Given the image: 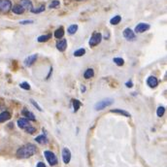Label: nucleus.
Returning a JSON list of instances; mask_svg holds the SVG:
<instances>
[{
  "instance_id": "23",
  "label": "nucleus",
  "mask_w": 167,
  "mask_h": 167,
  "mask_svg": "<svg viewBox=\"0 0 167 167\" xmlns=\"http://www.w3.org/2000/svg\"><path fill=\"white\" fill-rule=\"evenodd\" d=\"M120 20H121L120 16H116V17L112 18L111 20H110V23L113 24V25H116V24H118V23H120Z\"/></svg>"
},
{
  "instance_id": "31",
  "label": "nucleus",
  "mask_w": 167,
  "mask_h": 167,
  "mask_svg": "<svg viewBox=\"0 0 167 167\" xmlns=\"http://www.w3.org/2000/svg\"><path fill=\"white\" fill-rule=\"evenodd\" d=\"M25 131L27 133H30V134H33V133L36 131V128H35V127H33V126H29V127H27V128L25 129Z\"/></svg>"
},
{
  "instance_id": "33",
  "label": "nucleus",
  "mask_w": 167,
  "mask_h": 167,
  "mask_svg": "<svg viewBox=\"0 0 167 167\" xmlns=\"http://www.w3.org/2000/svg\"><path fill=\"white\" fill-rule=\"evenodd\" d=\"M125 86H126L127 87H133V84H132L131 81H128V82H127V83L125 84Z\"/></svg>"
},
{
  "instance_id": "12",
  "label": "nucleus",
  "mask_w": 167,
  "mask_h": 167,
  "mask_svg": "<svg viewBox=\"0 0 167 167\" xmlns=\"http://www.w3.org/2000/svg\"><path fill=\"white\" fill-rule=\"evenodd\" d=\"M56 48H57V50L60 51H64L66 50V48H67V42H66L65 39H62V40L57 42Z\"/></svg>"
},
{
  "instance_id": "7",
  "label": "nucleus",
  "mask_w": 167,
  "mask_h": 167,
  "mask_svg": "<svg viewBox=\"0 0 167 167\" xmlns=\"http://www.w3.org/2000/svg\"><path fill=\"white\" fill-rule=\"evenodd\" d=\"M150 28V24L148 23H141L136 25L135 27V32L136 33H143L145 31H147V30Z\"/></svg>"
},
{
  "instance_id": "36",
  "label": "nucleus",
  "mask_w": 167,
  "mask_h": 167,
  "mask_svg": "<svg viewBox=\"0 0 167 167\" xmlns=\"http://www.w3.org/2000/svg\"><path fill=\"white\" fill-rule=\"evenodd\" d=\"M86 92V87H82V92Z\"/></svg>"
},
{
  "instance_id": "25",
  "label": "nucleus",
  "mask_w": 167,
  "mask_h": 167,
  "mask_svg": "<svg viewBox=\"0 0 167 167\" xmlns=\"http://www.w3.org/2000/svg\"><path fill=\"white\" fill-rule=\"evenodd\" d=\"M85 54H86V50H85V49H79V50H77L74 53V56H84Z\"/></svg>"
},
{
  "instance_id": "17",
  "label": "nucleus",
  "mask_w": 167,
  "mask_h": 167,
  "mask_svg": "<svg viewBox=\"0 0 167 167\" xmlns=\"http://www.w3.org/2000/svg\"><path fill=\"white\" fill-rule=\"evenodd\" d=\"M111 113L120 114V115H123V116L127 117V118H129V117H130V114L128 113V112L123 111V110H120V109H113V110H111Z\"/></svg>"
},
{
  "instance_id": "14",
  "label": "nucleus",
  "mask_w": 167,
  "mask_h": 167,
  "mask_svg": "<svg viewBox=\"0 0 167 167\" xmlns=\"http://www.w3.org/2000/svg\"><path fill=\"white\" fill-rule=\"evenodd\" d=\"M11 119V114L9 112L5 111L0 114V123H4L6 120H9Z\"/></svg>"
},
{
  "instance_id": "20",
  "label": "nucleus",
  "mask_w": 167,
  "mask_h": 167,
  "mask_svg": "<svg viewBox=\"0 0 167 167\" xmlns=\"http://www.w3.org/2000/svg\"><path fill=\"white\" fill-rule=\"evenodd\" d=\"M72 104H73V107H74V112H77L79 109L81 107V102L79 101L77 99H73L72 100Z\"/></svg>"
},
{
  "instance_id": "8",
  "label": "nucleus",
  "mask_w": 167,
  "mask_h": 167,
  "mask_svg": "<svg viewBox=\"0 0 167 167\" xmlns=\"http://www.w3.org/2000/svg\"><path fill=\"white\" fill-rule=\"evenodd\" d=\"M18 126H19L20 128L25 130L27 127H29V126H31V125H30L29 120L24 119V118H22V119H20L19 120H18Z\"/></svg>"
},
{
  "instance_id": "4",
  "label": "nucleus",
  "mask_w": 167,
  "mask_h": 167,
  "mask_svg": "<svg viewBox=\"0 0 167 167\" xmlns=\"http://www.w3.org/2000/svg\"><path fill=\"white\" fill-rule=\"evenodd\" d=\"M12 3L10 0H0V13L6 14L11 10Z\"/></svg>"
},
{
  "instance_id": "3",
  "label": "nucleus",
  "mask_w": 167,
  "mask_h": 167,
  "mask_svg": "<svg viewBox=\"0 0 167 167\" xmlns=\"http://www.w3.org/2000/svg\"><path fill=\"white\" fill-rule=\"evenodd\" d=\"M44 156L46 157L47 161L49 162V164L51 166H54L57 164V159L53 151H44Z\"/></svg>"
},
{
  "instance_id": "15",
  "label": "nucleus",
  "mask_w": 167,
  "mask_h": 167,
  "mask_svg": "<svg viewBox=\"0 0 167 167\" xmlns=\"http://www.w3.org/2000/svg\"><path fill=\"white\" fill-rule=\"evenodd\" d=\"M12 11L17 15H22L24 12V9L20 5H15L13 7V9H12Z\"/></svg>"
},
{
  "instance_id": "28",
  "label": "nucleus",
  "mask_w": 167,
  "mask_h": 167,
  "mask_svg": "<svg viewBox=\"0 0 167 167\" xmlns=\"http://www.w3.org/2000/svg\"><path fill=\"white\" fill-rule=\"evenodd\" d=\"M45 10V6H40V7L39 8H37V9H32L31 10V12L32 13H34V14H39V13H42V12H43Z\"/></svg>"
},
{
  "instance_id": "19",
  "label": "nucleus",
  "mask_w": 167,
  "mask_h": 167,
  "mask_svg": "<svg viewBox=\"0 0 167 167\" xmlns=\"http://www.w3.org/2000/svg\"><path fill=\"white\" fill-rule=\"evenodd\" d=\"M35 141L38 142L39 144H46L48 143V139L45 135H39L38 137L35 138Z\"/></svg>"
},
{
  "instance_id": "32",
  "label": "nucleus",
  "mask_w": 167,
  "mask_h": 167,
  "mask_svg": "<svg viewBox=\"0 0 167 167\" xmlns=\"http://www.w3.org/2000/svg\"><path fill=\"white\" fill-rule=\"evenodd\" d=\"M30 102H31L32 104L35 106V108H37L39 111H42V108L40 107V106H39V104H37V103H36V102L34 101V100H33V99H30Z\"/></svg>"
},
{
  "instance_id": "26",
  "label": "nucleus",
  "mask_w": 167,
  "mask_h": 167,
  "mask_svg": "<svg viewBox=\"0 0 167 167\" xmlns=\"http://www.w3.org/2000/svg\"><path fill=\"white\" fill-rule=\"evenodd\" d=\"M164 112H165V108L163 106H160V107L157 108V111H156V114L159 117H162L164 115Z\"/></svg>"
},
{
  "instance_id": "10",
  "label": "nucleus",
  "mask_w": 167,
  "mask_h": 167,
  "mask_svg": "<svg viewBox=\"0 0 167 167\" xmlns=\"http://www.w3.org/2000/svg\"><path fill=\"white\" fill-rule=\"evenodd\" d=\"M38 54H32V56H29L28 57H26L25 60H24V64L26 66H31L33 63H34L36 60H37Z\"/></svg>"
},
{
  "instance_id": "5",
  "label": "nucleus",
  "mask_w": 167,
  "mask_h": 167,
  "mask_svg": "<svg viewBox=\"0 0 167 167\" xmlns=\"http://www.w3.org/2000/svg\"><path fill=\"white\" fill-rule=\"evenodd\" d=\"M101 40H102V35L100 34L99 32H94L92 35V37H90L89 44L90 47H94V46H97V45L101 42Z\"/></svg>"
},
{
  "instance_id": "34",
  "label": "nucleus",
  "mask_w": 167,
  "mask_h": 167,
  "mask_svg": "<svg viewBox=\"0 0 167 167\" xmlns=\"http://www.w3.org/2000/svg\"><path fill=\"white\" fill-rule=\"evenodd\" d=\"M32 23H33L32 20H23V22H20V24H29Z\"/></svg>"
},
{
  "instance_id": "29",
  "label": "nucleus",
  "mask_w": 167,
  "mask_h": 167,
  "mask_svg": "<svg viewBox=\"0 0 167 167\" xmlns=\"http://www.w3.org/2000/svg\"><path fill=\"white\" fill-rule=\"evenodd\" d=\"M20 87H22V89H25V90H29V89H30V86H29V84H27L26 82H23V83H22V84L20 85Z\"/></svg>"
},
{
  "instance_id": "1",
  "label": "nucleus",
  "mask_w": 167,
  "mask_h": 167,
  "mask_svg": "<svg viewBox=\"0 0 167 167\" xmlns=\"http://www.w3.org/2000/svg\"><path fill=\"white\" fill-rule=\"evenodd\" d=\"M36 153V147L32 144H27L20 147L17 151V156L20 159H28Z\"/></svg>"
},
{
  "instance_id": "27",
  "label": "nucleus",
  "mask_w": 167,
  "mask_h": 167,
  "mask_svg": "<svg viewBox=\"0 0 167 167\" xmlns=\"http://www.w3.org/2000/svg\"><path fill=\"white\" fill-rule=\"evenodd\" d=\"M114 62L116 63L118 66H121V65H123L124 60L121 58V57H116V58H114Z\"/></svg>"
},
{
  "instance_id": "9",
  "label": "nucleus",
  "mask_w": 167,
  "mask_h": 167,
  "mask_svg": "<svg viewBox=\"0 0 167 167\" xmlns=\"http://www.w3.org/2000/svg\"><path fill=\"white\" fill-rule=\"evenodd\" d=\"M123 37L128 41H132L135 39V34L130 28H126L123 30Z\"/></svg>"
},
{
  "instance_id": "2",
  "label": "nucleus",
  "mask_w": 167,
  "mask_h": 167,
  "mask_svg": "<svg viewBox=\"0 0 167 167\" xmlns=\"http://www.w3.org/2000/svg\"><path fill=\"white\" fill-rule=\"evenodd\" d=\"M114 100L113 99H110V98H105L103 100H100L99 102H97L94 108L96 111H100V110H103V109H105L106 107H108V106H110L113 104Z\"/></svg>"
},
{
  "instance_id": "30",
  "label": "nucleus",
  "mask_w": 167,
  "mask_h": 167,
  "mask_svg": "<svg viewBox=\"0 0 167 167\" xmlns=\"http://www.w3.org/2000/svg\"><path fill=\"white\" fill-rule=\"evenodd\" d=\"M58 6H59V1H57V0H54V1H53V2L51 3L49 7L51 9V8H56V7H58Z\"/></svg>"
},
{
  "instance_id": "22",
  "label": "nucleus",
  "mask_w": 167,
  "mask_h": 167,
  "mask_svg": "<svg viewBox=\"0 0 167 167\" xmlns=\"http://www.w3.org/2000/svg\"><path fill=\"white\" fill-rule=\"evenodd\" d=\"M78 30V25L77 24H72V25H70L68 27V33L69 34H74V33L77 32Z\"/></svg>"
},
{
  "instance_id": "6",
  "label": "nucleus",
  "mask_w": 167,
  "mask_h": 167,
  "mask_svg": "<svg viewBox=\"0 0 167 167\" xmlns=\"http://www.w3.org/2000/svg\"><path fill=\"white\" fill-rule=\"evenodd\" d=\"M62 159H63V162L65 164L70 162V159H71V151L69 149L67 148H64L62 150Z\"/></svg>"
},
{
  "instance_id": "16",
  "label": "nucleus",
  "mask_w": 167,
  "mask_h": 167,
  "mask_svg": "<svg viewBox=\"0 0 167 167\" xmlns=\"http://www.w3.org/2000/svg\"><path fill=\"white\" fill-rule=\"evenodd\" d=\"M63 35H64V29H63V27H59L58 29H56V31H54V37L57 39H60L61 37H63Z\"/></svg>"
},
{
  "instance_id": "13",
  "label": "nucleus",
  "mask_w": 167,
  "mask_h": 167,
  "mask_svg": "<svg viewBox=\"0 0 167 167\" xmlns=\"http://www.w3.org/2000/svg\"><path fill=\"white\" fill-rule=\"evenodd\" d=\"M147 84L148 86L150 87H156L157 86V84H159V81H157V79L156 77H154V76H151V77L148 78L147 80Z\"/></svg>"
},
{
  "instance_id": "35",
  "label": "nucleus",
  "mask_w": 167,
  "mask_h": 167,
  "mask_svg": "<svg viewBox=\"0 0 167 167\" xmlns=\"http://www.w3.org/2000/svg\"><path fill=\"white\" fill-rule=\"evenodd\" d=\"M36 167H46V165H45L43 162H39V163H37V166Z\"/></svg>"
},
{
  "instance_id": "18",
  "label": "nucleus",
  "mask_w": 167,
  "mask_h": 167,
  "mask_svg": "<svg viewBox=\"0 0 167 167\" xmlns=\"http://www.w3.org/2000/svg\"><path fill=\"white\" fill-rule=\"evenodd\" d=\"M23 115H24V116H25L27 119H29L30 120H36L34 115H33L31 112L27 111L26 109H23Z\"/></svg>"
},
{
  "instance_id": "11",
  "label": "nucleus",
  "mask_w": 167,
  "mask_h": 167,
  "mask_svg": "<svg viewBox=\"0 0 167 167\" xmlns=\"http://www.w3.org/2000/svg\"><path fill=\"white\" fill-rule=\"evenodd\" d=\"M20 5L24 9V10H29L31 11L32 10V3L30 0H20Z\"/></svg>"
},
{
  "instance_id": "24",
  "label": "nucleus",
  "mask_w": 167,
  "mask_h": 167,
  "mask_svg": "<svg viewBox=\"0 0 167 167\" xmlns=\"http://www.w3.org/2000/svg\"><path fill=\"white\" fill-rule=\"evenodd\" d=\"M51 37V34L42 35V36H40V37H38L37 41H38V42H41V43H43V42H46V41H48L49 39H50Z\"/></svg>"
},
{
  "instance_id": "21",
  "label": "nucleus",
  "mask_w": 167,
  "mask_h": 167,
  "mask_svg": "<svg viewBox=\"0 0 167 167\" xmlns=\"http://www.w3.org/2000/svg\"><path fill=\"white\" fill-rule=\"evenodd\" d=\"M93 75H94V72H93V70H92V69L89 68L86 72H85L84 77L86 79H90V78L93 77Z\"/></svg>"
},
{
  "instance_id": "37",
  "label": "nucleus",
  "mask_w": 167,
  "mask_h": 167,
  "mask_svg": "<svg viewBox=\"0 0 167 167\" xmlns=\"http://www.w3.org/2000/svg\"><path fill=\"white\" fill-rule=\"evenodd\" d=\"M78 1H83V0H78Z\"/></svg>"
}]
</instances>
